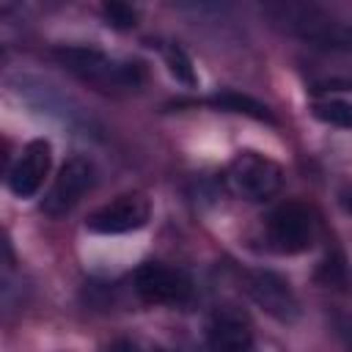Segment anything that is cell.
Masks as SVG:
<instances>
[{
    "instance_id": "cell-19",
    "label": "cell",
    "mask_w": 352,
    "mask_h": 352,
    "mask_svg": "<svg viewBox=\"0 0 352 352\" xmlns=\"http://www.w3.org/2000/svg\"><path fill=\"white\" fill-rule=\"evenodd\" d=\"M338 201H341L344 212H349V214H352V184L341 187V192H338Z\"/></svg>"
},
{
    "instance_id": "cell-17",
    "label": "cell",
    "mask_w": 352,
    "mask_h": 352,
    "mask_svg": "<svg viewBox=\"0 0 352 352\" xmlns=\"http://www.w3.org/2000/svg\"><path fill=\"white\" fill-rule=\"evenodd\" d=\"M330 322H333V330L344 346V352H352V314L346 311H333L330 314Z\"/></svg>"
},
{
    "instance_id": "cell-14",
    "label": "cell",
    "mask_w": 352,
    "mask_h": 352,
    "mask_svg": "<svg viewBox=\"0 0 352 352\" xmlns=\"http://www.w3.org/2000/svg\"><path fill=\"white\" fill-rule=\"evenodd\" d=\"M316 280L327 289H341V292H352V275H349V267L344 261L341 253H333L327 256L319 270H316Z\"/></svg>"
},
{
    "instance_id": "cell-10",
    "label": "cell",
    "mask_w": 352,
    "mask_h": 352,
    "mask_svg": "<svg viewBox=\"0 0 352 352\" xmlns=\"http://www.w3.org/2000/svg\"><path fill=\"white\" fill-rule=\"evenodd\" d=\"M148 214H151V206L148 201L140 195V192H129V195H118L116 201L94 209L88 214V231L94 234H129V231H138L148 223Z\"/></svg>"
},
{
    "instance_id": "cell-6",
    "label": "cell",
    "mask_w": 352,
    "mask_h": 352,
    "mask_svg": "<svg viewBox=\"0 0 352 352\" xmlns=\"http://www.w3.org/2000/svg\"><path fill=\"white\" fill-rule=\"evenodd\" d=\"M132 286H135V294L148 305H182L192 294L190 278L182 270L168 267L162 261L140 264L135 270Z\"/></svg>"
},
{
    "instance_id": "cell-7",
    "label": "cell",
    "mask_w": 352,
    "mask_h": 352,
    "mask_svg": "<svg viewBox=\"0 0 352 352\" xmlns=\"http://www.w3.org/2000/svg\"><path fill=\"white\" fill-rule=\"evenodd\" d=\"M14 91L25 104H30V107H36V110L69 124V126H82V129L91 126V118L85 116V110L52 82H44L38 77H28L25 74V77L14 80Z\"/></svg>"
},
{
    "instance_id": "cell-1",
    "label": "cell",
    "mask_w": 352,
    "mask_h": 352,
    "mask_svg": "<svg viewBox=\"0 0 352 352\" xmlns=\"http://www.w3.org/2000/svg\"><path fill=\"white\" fill-rule=\"evenodd\" d=\"M267 14L286 33L322 52H352V22L314 3H278Z\"/></svg>"
},
{
    "instance_id": "cell-12",
    "label": "cell",
    "mask_w": 352,
    "mask_h": 352,
    "mask_svg": "<svg viewBox=\"0 0 352 352\" xmlns=\"http://www.w3.org/2000/svg\"><path fill=\"white\" fill-rule=\"evenodd\" d=\"M209 104H214V107H220V110H231V113L250 116V118H256V121H275L267 104H261V102H256L253 96L239 94V91H220V94H214V96L209 99Z\"/></svg>"
},
{
    "instance_id": "cell-16",
    "label": "cell",
    "mask_w": 352,
    "mask_h": 352,
    "mask_svg": "<svg viewBox=\"0 0 352 352\" xmlns=\"http://www.w3.org/2000/svg\"><path fill=\"white\" fill-rule=\"evenodd\" d=\"M102 16L116 30H132L138 25V11L132 6H126V3H104L102 6Z\"/></svg>"
},
{
    "instance_id": "cell-5",
    "label": "cell",
    "mask_w": 352,
    "mask_h": 352,
    "mask_svg": "<svg viewBox=\"0 0 352 352\" xmlns=\"http://www.w3.org/2000/svg\"><path fill=\"white\" fill-rule=\"evenodd\" d=\"M96 182V168L88 157H72L60 165L58 176L52 179L44 201H41V209L44 214L50 217H63L69 214L80 201L82 195L94 187Z\"/></svg>"
},
{
    "instance_id": "cell-15",
    "label": "cell",
    "mask_w": 352,
    "mask_h": 352,
    "mask_svg": "<svg viewBox=\"0 0 352 352\" xmlns=\"http://www.w3.org/2000/svg\"><path fill=\"white\" fill-rule=\"evenodd\" d=\"M162 58H165V63H168V72H170L179 82H184V85H195V82H198L195 69H192V60H190V55H187L179 44L162 47Z\"/></svg>"
},
{
    "instance_id": "cell-2",
    "label": "cell",
    "mask_w": 352,
    "mask_h": 352,
    "mask_svg": "<svg viewBox=\"0 0 352 352\" xmlns=\"http://www.w3.org/2000/svg\"><path fill=\"white\" fill-rule=\"evenodd\" d=\"M55 60L77 74L80 80H88L99 88H138L146 80V66L140 60H113L96 47L85 44H69L55 50Z\"/></svg>"
},
{
    "instance_id": "cell-11",
    "label": "cell",
    "mask_w": 352,
    "mask_h": 352,
    "mask_svg": "<svg viewBox=\"0 0 352 352\" xmlns=\"http://www.w3.org/2000/svg\"><path fill=\"white\" fill-rule=\"evenodd\" d=\"M50 165H52V146H50V140H44V138L30 140L19 151L16 162L8 170V190L16 198H33L41 190V184H44V179L50 173Z\"/></svg>"
},
{
    "instance_id": "cell-18",
    "label": "cell",
    "mask_w": 352,
    "mask_h": 352,
    "mask_svg": "<svg viewBox=\"0 0 352 352\" xmlns=\"http://www.w3.org/2000/svg\"><path fill=\"white\" fill-rule=\"evenodd\" d=\"M104 352H140V349H138V344L129 341V338H116V341H110V344L104 346Z\"/></svg>"
},
{
    "instance_id": "cell-8",
    "label": "cell",
    "mask_w": 352,
    "mask_h": 352,
    "mask_svg": "<svg viewBox=\"0 0 352 352\" xmlns=\"http://www.w3.org/2000/svg\"><path fill=\"white\" fill-rule=\"evenodd\" d=\"M245 289H248L250 300L264 314H270L272 319H278L283 324L297 322L300 300H297L294 289L289 286V280L280 278L278 272H272V270H253L248 275V280H245Z\"/></svg>"
},
{
    "instance_id": "cell-3",
    "label": "cell",
    "mask_w": 352,
    "mask_h": 352,
    "mask_svg": "<svg viewBox=\"0 0 352 352\" xmlns=\"http://www.w3.org/2000/svg\"><path fill=\"white\" fill-rule=\"evenodd\" d=\"M226 176H228L231 190L245 201H267L283 184L280 165L258 151H239L231 160Z\"/></svg>"
},
{
    "instance_id": "cell-9",
    "label": "cell",
    "mask_w": 352,
    "mask_h": 352,
    "mask_svg": "<svg viewBox=\"0 0 352 352\" xmlns=\"http://www.w3.org/2000/svg\"><path fill=\"white\" fill-rule=\"evenodd\" d=\"M253 324L250 316L234 305L220 302L209 314L206 322V344L209 352H253Z\"/></svg>"
},
{
    "instance_id": "cell-4",
    "label": "cell",
    "mask_w": 352,
    "mask_h": 352,
    "mask_svg": "<svg viewBox=\"0 0 352 352\" xmlns=\"http://www.w3.org/2000/svg\"><path fill=\"white\" fill-rule=\"evenodd\" d=\"M264 236H267V248L283 256L308 250L314 242L311 212L297 201H286L275 206L264 220Z\"/></svg>"
},
{
    "instance_id": "cell-13",
    "label": "cell",
    "mask_w": 352,
    "mask_h": 352,
    "mask_svg": "<svg viewBox=\"0 0 352 352\" xmlns=\"http://www.w3.org/2000/svg\"><path fill=\"white\" fill-rule=\"evenodd\" d=\"M311 116L322 124H330L338 129H352V102H346V99H336V96L319 99L311 104Z\"/></svg>"
}]
</instances>
